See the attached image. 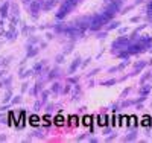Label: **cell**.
Instances as JSON below:
<instances>
[{"mask_svg": "<svg viewBox=\"0 0 152 143\" xmlns=\"http://www.w3.org/2000/svg\"><path fill=\"white\" fill-rule=\"evenodd\" d=\"M55 123H56V125H64V116H62V114H58V116L55 117Z\"/></svg>", "mask_w": 152, "mask_h": 143, "instance_id": "obj_1", "label": "cell"}, {"mask_svg": "<svg viewBox=\"0 0 152 143\" xmlns=\"http://www.w3.org/2000/svg\"><path fill=\"white\" fill-rule=\"evenodd\" d=\"M141 125H145V127L151 125V117H149V116H143V119H141Z\"/></svg>", "mask_w": 152, "mask_h": 143, "instance_id": "obj_2", "label": "cell"}, {"mask_svg": "<svg viewBox=\"0 0 152 143\" xmlns=\"http://www.w3.org/2000/svg\"><path fill=\"white\" fill-rule=\"evenodd\" d=\"M97 120H99L97 123L103 127V125H106V120H108V117H106V116H99V117H97Z\"/></svg>", "mask_w": 152, "mask_h": 143, "instance_id": "obj_3", "label": "cell"}, {"mask_svg": "<svg viewBox=\"0 0 152 143\" xmlns=\"http://www.w3.org/2000/svg\"><path fill=\"white\" fill-rule=\"evenodd\" d=\"M31 123H32V125H38V123H40V117H38V116H31Z\"/></svg>", "mask_w": 152, "mask_h": 143, "instance_id": "obj_4", "label": "cell"}, {"mask_svg": "<svg viewBox=\"0 0 152 143\" xmlns=\"http://www.w3.org/2000/svg\"><path fill=\"white\" fill-rule=\"evenodd\" d=\"M82 120H84V125H87V127H88V125H91V117H90V116H85Z\"/></svg>", "mask_w": 152, "mask_h": 143, "instance_id": "obj_5", "label": "cell"}, {"mask_svg": "<svg viewBox=\"0 0 152 143\" xmlns=\"http://www.w3.org/2000/svg\"><path fill=\"white\" fill-rule=\"evenodd\" d=\"M68 120H70V123H76V125H78V117H76V116H70Z\"/></svg>", "mask_w": 152, "mask_h": 143, "instance_id": "obj_6", "label": "cell"}]
</instances>
